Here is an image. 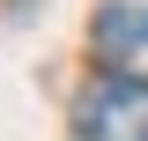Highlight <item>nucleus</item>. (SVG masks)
I'll return each instance as SVG.
<instances>
[{"instance_id":"f257e3e1","label":"nucleus","mask_w":148,"mask_h":141,"mask_svg":"<svg viewBox=\"0 0 148 141\" xmlns=\"http://www.w3.org/2000/svg\"><path fill=\"white\" fill-rule=\"evenodd\" d=\"M74 134H82V141H148V82L111 74V82L82 89V104H74Z\"/></svg>"},{"instance_id":"f03ea898","label":"nucleus","mask_w":148,"mask_h":141,"mask_svg":"<svg viewBox=\"0 0 148 141\" xmlns=\"http://www.w3.org/2000/svg\"><path fill=\"white\" fill-rule=\"evenodd\" d=\"M89 45H96L104 59H126V52H141V45H148V8H141V0H111L104 15L89 22Z\"/></svg>"}]
</instances>
